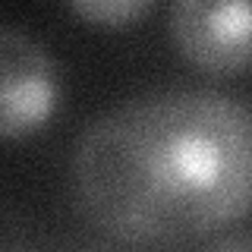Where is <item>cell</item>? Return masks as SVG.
<instances>
[{"mask_svg":"<svg viewBox=\"0 0 252 252\" xmlns=\"http://www.w3.org/2000/svg\"><path fill=\"white\" fill-rule=\"evenodd\" d=\"M208 252H252V236H230V240H220Z\"/></svg>","mask_w":252,"mask_h":252,"instance_id":"5","label":"cell"},{"mask_svg":"<svg viewBox=\"0 0 252 252\" xmlns=\"http://www.w3.org/2000/svg\"><path fill=\"white\" fill-rule=\"evenodd\" d=\"M170 35L186 60L208 73L252 66V3L180 0L170 6Z\"/></svg>","mask_w":252,"mask_h":252,"instance_id":"2","label":"cell"},{"mask_svg":"<svg viewBox=\"0 0 252 252\" xmlns=\"http://www.w3.org/2000/svg\"><path fill=\"white\" fill-rule=\"evenodd\" d=\"M57 104V66L32 35L0 26V139L38 129Z\"/></svg>","mask_w":252,"mask_h":252,"instance_id":"3","label":"cell"},{"mask_svg":"<svg viewBox=\"0 0 252 252\" xmlns=\"http://www.w3.org/2000/svg\"><path fill=\"white\" fill-rule=\"evenodd\" d=\"M148 0H76L69 10L94 26H129L142 13H148Z\"/></svg>","mask_w":252,"mask_h":252,"instance_id":"4","label":"cell"},{"mask_svg":"<svg viewBox=\"0 0 252 252\" xmlns=\"http://www.w3.org/2000/svg\"><path fill=\"white\" fill-rule=\"evenodd\" d=\"M76 189L123 240H183L252 211V107L220 92H158L82 132Z\"/></svg>","mask_w":252,"mask_h":252,"instance_id":"1","label":"cell"}]
</instances>
